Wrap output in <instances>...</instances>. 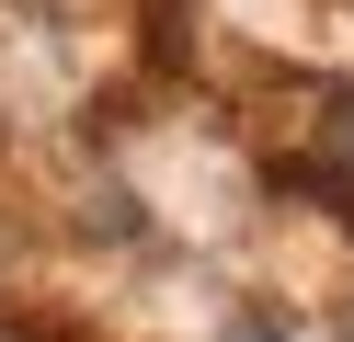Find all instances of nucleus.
I'll use <instances>...</instances> for the list:
<instances>
[{
    "mask_svg": "<svg viewBox=\"0 0 354 342\" xmlns=\"http://www.w3.org/2000/svg\"><path fill=\"white\" fill-rule=\"evenodd\" d=\"M320 171L354 182V91H331V114H320Z\"/></svg>",
    "mask_w": 354,
    "mask_h": 342,
    "instance_id": "nucleus-1",
    "label": "nucleus"
}]
</instances>
